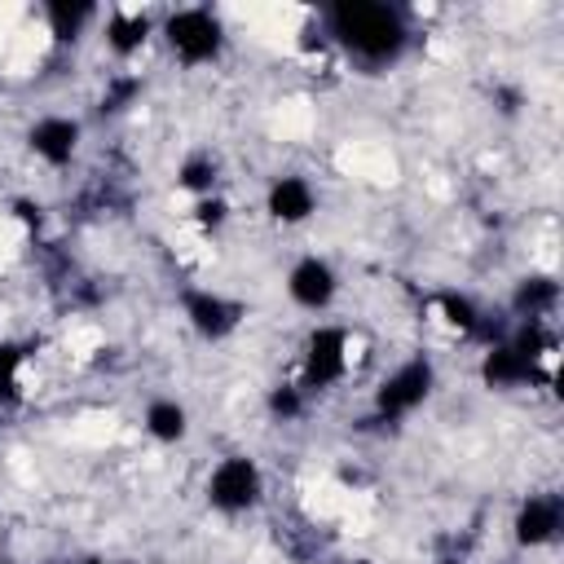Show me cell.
<instances>
[{
	"label": "cell",
	"instance_id": "1",
	"mask_svg": "<svg viewBox=\"0 0 564 564\" xmlns=\"http://www.w3.org/2000/svg\"><path fill=\"white\" fill-rule=\"evenodd\" d=\"M322 35L357 66H392L410 48V18L383 0H344L322 9Z\"/></svg>",
	"mask_w": 564,
	"mask_h": 564
},
{
	"label": "cell",
	"instance_id": "2",
	"mask_svg": "<svg viewBox=\"0 0 564 564\" xmlns=\"http://www.w3.org/2000/svg\"><path fill=\"white\" fill-rule=\"evenodd\" d=\"M159 40L163 48L172 53L176 66L185 70H203L212 62H220L225 44H229V31H225V18L207 4H176L159 18Z\"/></svg>",
	"mask_w": 564,
	"mask_h": 564
},
{
	"label": "cell",
	"instance_id": "3",
	"mask_svg": "<svg viewBox=\"0 0 564 564\" xmlns=\"http://www.w3.org/2000/svg\"><path fill=\"white\" fill-rule=\"evenodd\" d=\"M352 366H357V335L339 322H317V326H308V335L300 344L295 383L304 392H330L352 375Z\"/></svg>",
	"mask_w": 564,
	"mask_h": 564
},
{
	"label": "cell",
	"instance_id": "4",
	"mask_svg": "<svg viewBox=\"0 0 564 564\" xmlns=\"http://www.w3.org/2000/svg\"><path fill=\"white\" fill-rule=\"evenodd\" d=\"M436 383H441L436 361L427 352H414V357L397 361L388 375H379V383L370 388V410L379 423H401L436 397Z\"/></svg>",
	"mask_w": 564,
	"mask_h": 564
},
{
	"label": "cell",
	"instance_id": "5",
	"mask_svg": "<svg viewBox=\"0 0 564 564\" xmlns=\"http://www.w3.org/2000/svg\"><path fill=\"white\" fill-rule=\"evenodd\" d=\"M264 494H269V476H264V467H260L251 454H242V449L216 458L212 471H207V480H203L207 507H212L216 516H225V520L251 516V511L264 502Z\"/></svg>",
	"mask_w": 564,
	"mask_h": 564
},
{
	"label": "cell",
	"instance_id": "6",
	"mask_svg": "<svg viewBox=\"0 0 564 564\" xmlns=\"http://www.w3.org/2000/svg\"><path fill=\"white\" fill-rule=\"evenodd\" d=\"M176 304H181L185 326H189L203 344H225V339H234V335L242 330V322H247V304H242L238 295H229V291H216V286H185V291L176 295Z\"/></svg>",
	"mask_w": 564,
	"mask_h": 564
},
{
	"label": "cell",
	"instance_id": "7",
	"mask_svg": "<svg viewBox=\"0 0 564 564\" xmlns=\"http://www.w3.org/2000/svg\"><path fill=\"white\" fill-rule=\"evenodd\" d=\"M282 291L286 300L300 308V313H330L339 291H344V278L335 269V260L317 256V251H304L286 264V278H282Z\"/></svg>",
	"mask_w": 564,
	"mask_h": 564
},
{
	"label": "cell",
	"instance_id": "8",
	"mask_svg": "<svg viewBox=\"0 0 564 564\" xmlns=\"http://www.w3.org/2000/svg\"><path fill=\"white\" fill-rule=\"evenodd\" d=\"M564 533V498L555 489L524 494L511 511V542L520 551H546Z\"/></svg>",
	"mask_w": 564,
	"mask_h": 564
},
{
	"label": "cell",
	"instance_id": "9",
	"mask_svg": "<svg viewBox=\"0 0 564 564\" xmlns=\"http://www.w3.org/2000/svg\"><path fill=\"white\" fill-rule=\"evenodd\" d=\"M26 150H31L44 167H53V172L70 167V163L79 159V150H84V119L62 115V110L35 115V119L26 123Z\"/></svg>",
	"mask_w": 564,
	"mask_h": 564
},
{
	"label": "cell",
	"instance_id": "10",
	"mask_svg": "<svg viewBox=\"0 0 564 564\" xmlns=\"http://www.w3.org/2000/svg\"><path fill=\"white\" fill-rule=\"evenodd\" d=\"M432 322L441 330L458 335V339H480V348L507 335V326H494V317L467 291H454V286H445V291L432 295Z\"/></svg>",
	"mask_w": 564,
	"mask_h": 564
},
{
	"label": "cell",
	"instance_id": "11",
	"mask_svg": "<svg viewBox=\"0 0 564 564\" xmlns=\"http://www.w3.org/2000/svg\"><path fill=\"white\" fill-rule=\"evenodd\" d=\"M97 35H101V44H106V53H110L115 62H132V57L145 53V44L159 35V13L137 9V4L106 9Z\"/></svg>",
	"mask_w": 564,
	"mask_h": 564
},
{
	"label": "cell",
	"instance_id": "12",
	"mask_svg": "<svg viewBox=\"0 0 564 564\" xmlns=\"http://www.w3.org/2000/svg\"><path fill=\"white\" fill-rule=\"evenodd\" d=\"M317 207H322V194H317V185H313L308 176H300V172H282V176H273V181L264 185V216H269L273 225H282V229L308 225V220L317 216Z\"/></svg>",
	"mask_w": 564,
	"mask_h": 564
},
{
	"label": "cell",
	"instance_id": "13",
	"mask_svg": "<svg viewBox=\"0 0 564 564\" xmlns=\"http://www.w3.org/2000/svg\"><path fill=\"white\" fill-rule=\"evenodd\" d=\"M560 308V282L555 273H524L516 286H511V300H507V313L516 322H546L555 317Z\"/></svg>",
	"mask_w": 564,
	"mask_h": 564
},
{
	"label": "cell",
	"instance_id": "14",
	"mask_svg": "<svg viewBox=\"0 0 564 564\" xmlns=\"http://www.w3.org/2000/svg\"><path fill=\"white\" fill-rule=\"evenodd\" d=\"M194 419H189V405L176 401V397H150L145 410H141V432L154 441V445H181L189 436Z\"/></svg>",
	"mask_w": 564,
	"mask_h": 564
},
{
	"label": "cell",
	"instance_id": "15",
	"mask_svg": "<svg viewBox=\"0 0 564 564\" xmlns=\"http://www.w3.org/2000/svg\"><path fill=\"white\" fill-rule=\"evenodd\" d=\"M101 4H88V0H48L44 4V31L57 40V44H75L84 31L101 26Z\"/></svg>",
	"mask_w": 564,
	"mask_h": 564
},
{
	"label": "cell",
	"instance_id": "16",
	"mask_svg": "<svg viewBox=\"0 0 564 564\" xmlns=\"http://www.w3.org/2000/svg\"><path fill=\"white\" fill-rule=\"evenodd\" d=\"M31 397V344L0 339V410H13Z\"/></svg>",
	"mask_w": 564,
	"mask_h": 564
},
{
	"label": "cell",
	"instance_id": "17",
	"mask_svg": "<svg viewBox=\"0 0 564 564\" xmlns=\"http://www.w3.org/2000/svg\"><path fill=\"white\" fill-rule=\"evenodd\" d=\"M176 189L194 198H207V194H220V163L207 154V150H194L176 163Z\"/></svg>",
	"mask_w": 564,
	"mask_h": 564
},
{
	"label": "cell",
	"instance_id": "18",
	"mask_svg": "<svg viewBox=\"0 0 564 564\" xmlns=\"http://www.w3.org/2000/svg\"><path fill=\"white\" fill-rule=\"evenodd\" d=\"M264 410L273 414V419H282V423H295L304 410H308V392L291 379V383H273L269 388V397H264Z\"/></svg>",
	"mask_w": 564,
	"mask_h": 564
},
{
	"label": "cell",
	"instance_id": "19",
	"mask_svg": "<svg viewBox=\"0 0 564 564\" xmlns=\"http://www.w3.org/2000/svg\"><path fill=\"white\" fill-rule=\"evenodd\" d=\"M189 220H194V229H203V234L220 229V225L229 220V203H225V194H207V198H194V203H189Z\"/></svg>",
	"mask_w": 564,
	"mask_h": 564
},
{
	"label": "cell",
	"instance_id": "20",
	"mask_svg": "<svg viewBox=\"0 0 564 564\" xmlns=\"http://www.w3.org/2000/svg\"><path fill=\"white\" fill-rule=\"evenodd\" d=\"M79 564H119V560H110V555H88V560H79Z\"/></svg>",
	"mask_w": 564,
	"mask_h": 564
},
{
	"label": "cell",
	"instance_id": "21",
	"mask_svg": "<svg viewBox=\"0 0 564 564\" xmlns=\"http://www.w3.org/2000/svg\"><path fill=\"white\" fill-rule=\"evenodd\" d=\"M432 564H467L463 555H441V560H432Z\"/></svg>",
	"mask_w": 564,
	"mask_h": 564
}]
</instances>
